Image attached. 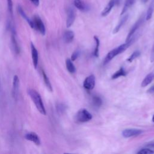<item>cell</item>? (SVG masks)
<instances>
[{
  "label": "cell",
  "instance_id": "cell-1",
  "mask_svg": "<svg viewBox=\"0 0 154 154\" xmlns=\"http://www.w3.org/2000/svg\"><path fill=\"white\" fill-rule=\"evenodd\" d=\"M135 39V37L134 36L131 40H130L128 42H126L125 43L120 45L119 46L116 48L115 49L111 50L110 52H109L108 53V54L106 55V56L105 57L104 60H103V64H106L107 63H108L112 59H113L116 56H117V55L122 53L123 52H124L126 49H127L134 42Z\"/></svg>",
  "mask_w": 154,
  "mask_h": 154
},
{
  "label": "cell",
  "instance_id": "cell-2",
  "mask_svg": "<svg viewBox=\"0 0 154 154\" xmlns=\"http://www.w3.org/2000/svg\"><path fill=\"white\" fill-rule=\"evenodd\" d=\"M27 93L31 99H32V102L35 104V107L37 108V110L43 115H46V109L45 108L43 102L42 101V97L40 94L34 89L32 88H28L27 90Z\"/></svg>",
  "mask_w": 154,
  "mask_h": 154
},
{
  "label": "cell",
  "instance_id": "cell-3",
  "mask_svg": "<svg viewBox=\"0 0 154 154\" xmlns=\"http://www.w3.org/2000/svg\"><path fill=\"white\" fill-rule=\"evenodd\" d=\"M92 119V115L86 109H81L78 111L75 116V119L80 123L90 121Z\"/></svg>",
  "mask_w": 154,
  "mask_h": 154
},
{
  "label": "cell",
  "instance_id": "cell-4",
  "mask_svg": "<svg viewBox=\"0 0 154 154\" xmlns=\"http://www.w3.org/2000/svg\"><path fill=\"white\" fill-rule=\"evenodd\" d=\"M33 28L38 31L42 35H45L46 33V28L45 25L38 16H35L32 19Z\"/></svg>",
  "mask_w": 154,
  "mask_h": 154
},
{
  "label": "cell",
  "instance_id": "cell-5",
  "mask_svg": "<svg viewBox=\"0 0 154 154\" xmlns=\"http://www.w3.org/2000/svg\"><path fill=\"white\" fill-rule=\"evenodd\" d=\"M144 15H143L142 16H141L140 17V19L134 23V25L132 26V27L131 28L130 31L129 32L127 37H126V42H128L130 40H131V38L134 36L135 33L137 32V31L138 29V28L140 27V26L141 25V24L143 23V21H144Z\"/></svg>",
  "mask_w": 154,
  "mask_h": 154
},
{
  "label": "cell",
  "instance_id": "cell-6",
  "mask_svg": "<svg viewBox=\"0 0 154 154\" xmlns=\"http://www.w3.org/2000/svg\"><path fill=\"white\" fill-rule=\"evenodd\" d=\"M143 132L142 130L136 128H128L122 131V135L125 138H130L140 135Z\"/></svg>",
  "mask_w": 154,
  "mask_h": 154
},
{
  "label": "cell",
  "instance_id": "cell-7",
  "mask_svg": "<svg viewBox=\"0 0 154 154\" xmlns=\"http://www.w3.org/2000/svg\"><path fill=\"white\" fill-rule=\"evenodd\" d=\"M95 76L93 75H91L85 79L83 83V86L86 90H91L94 88L95 86Z\"/></svg>",
  "mask_w": 154,
  "mask_h": 154
},
{
  "label": "cell",
  "instance_id": "cell-8",
  "mask_svg": "<svg viewBox=\"0 0 154 154\" xmlns=\"http://www.w3.org/2000/svg\"><path fill=\"white\" fill-rule=\"evenodd\" d=\"M11 49H13V52L16 54H19L20 53V48L19 45L17 43L16 37V32L15 30L13 28H11Z\"/></svg>",
  "mask_w": 154,
  "mask_h": 154
},
{
  "label": "cell",
  "instance_id": "cell-9",
  "mask_svg": "<svg viewBox=\"0 0 154 154\" xmlns=\"http://www.w3.org/2000/svg\"><path fill=\"white\" fill-rule=\"evenodd\" d=\"M75 11L72 7H69L67 10V15L66 20V26L70 27L75 20Z\"/></svg>",
  "mask_w": 154,
  "mask_h": 154
},
{
  "label": "cell",
  "instance_id": "cell-10",
  "mask_svg": "<svg viewBox=\"0 0 154 154\" xmlns=\"http://www.w3.org/2000/svg\"><path fill=\"white\" fill-rule=\"evenodd\" d=\"M19 79L17 75H14L13 79L12 84V96L14 99H16L19 93Z\"/></svg>",
  "mask_w": 154,
  "mask_h": 154
},
{
  "label": "cell",
  "instance_id": "cell-11",
  "mask_svg": "<svg viewBox=\"0 0 154 154\" xmlns=\"http://www.w3.org/2000/svg\"><path fill=\"white\" fill-rule=\"evenodd\" d=\"M25 138L28 141L33 142L36 145L38 146L40 144V138L38 135L34 132H30L25 135Z\"/></svg>",
  "mask_w": 154,
  "mask_h": 154
},
{
  "label": "cell",
  "instance_id": "cell-12",
  "mask_svg": "<svg viewBox=\"0 0 154 154\" xmlns=\"http://www.w3.org/2000/svg\"><path fill=\"white\" fill-rule=\"evenodd\" d=\"M31 57H32V61L34 67L37 69L38 66V54L37 49L35 48L34 45L32 43H31Z\"/></svg>",
  "mask_w": 154,
  "mask_h": 154
},
{
  "label": "cell",
  "instance_id": "cell-13",
  "mask_svg": "<svg viewBox=\"0 0 154 154\" xmlns=\"http://www.w3.org/2000/svg\"><path fill=\"white\" fill-rule=\"evenodd\" d=\"M116 5V1L115 0H110L109 2L107 4V5L105 6L104 9L101 12V16L102 17H105L106 16L111 10H112V7Z\"/></svg>",
  "mask_w": 154,
  "mask_h": 154
},
{
  "label": "cell",
  "instance_id": "cell-14",
  "mask_svg": "<svg viewBox=\"0 0 154 154\" xmlns=\"http://www.w3.org/2000/svg\"><path fill=\"white\" fill-rule=\"evenodd\" d=\"M74 32L71 30L66 31L63 34V40L64 42L66 43H71L74 38Z\"/></svg>",
  "mask_w": 154,
  "mask_h": 154
},
{
  "label": "cell",
  "instance_id": "cell-15",
  "mask_svg": "<svg viewBox=\"0 0 154 154\" xmlns=\"http://www.w3.org/2000/svg\"><path fill=\"white\" fill-rule=\"evenodd\" d=\"M73 2L75 7L82 11H86L88 10V7L87 4L82 0H74Z\"/></svg>",
  "mask_w": 154,
  "mask_h": 154
},
{
  "label": "cell",
  "instance_id": "cell-16",
  "mask_svg": "<svg viewBox=\"0 0 154 154\" xmlns=\"http://www.w3.org/2000/svg\"><path fill=\"white\" fill-rule=\"evenodd\" d=\"M128 16H129L128 14H126L120 20L119 22L118 23V24L116 25V26L115 27V28L113 30V32H112L113 34H116L120 31L121 28L124 25V24L127 21V20L128 19Z\"/></svg>",
  "mask_w": 154,
  "mask_h": 154
},
{
  "label": "cell",
  "instance_id": "cell-17",
  "mask_svg": "<svg viewBox=\"0 0 154 154\" xmlns=\"http://www.w3.org/2000/svg\"><path fill=\"white\" fill-rule=\"evenodd\" d=\"M153 79H154V73L151 72V73H149L148 75H147L146 76V77L143 80L141 84V87H144L147 86L149 84H150L152 82V81L153 80Z\"/></svg>",
  "mask_w": 154,
  "mask_h": 154
},
{
  "label": "cell",
  "instance_id": "cell-18",
  "mask_svg": "<svg viewBox=\"0 0 154 154\" xmlns=\"http://www.w3.org/2000/svg\"><path fill=\"white\" fill-rule=\"evenodd\" d=\"M17 10H18L19 13L20 14V16L28 22V23L29 25V26H30L32 28H33V23H32V21L29 19V18L27 16V15L26 14V13H25V11L23 10V9H22L20 7H18Z\"/></svg>",
  "mask_w": 154,
  "mask_h": 154
},
{
  "label": "cell",
  "instance_id": "cell-19",
  "mask_svg": "<svg viewBox=\"0 0 154 154\" xmlns=\"http://www.w3.org/2000/svg\"><path fill=\"white\" fill-rule=\"evenodd\" d=\"M127 75V72L125 70V69L123 67H121L120 69L117 71H116L111 76V78L114 79H117L120 76H125Z\"/></svg>",
  "mask_w": 154,
  "mask_h": 154
},
{
  "label": "cell",
  "instance_id": "cell-20",
  "mask_svg": "<svg viewBox=\"0 0 154 154\" xmlns=\"http://www.w3.org/2000/svg\"><path fill=\"white\" fill-rule=\"evenodd\" d=\"M66 68L67 69V70L71 73H73L76 72V68L75 65L73 64L72 61L71 60V59L67 58L66 60Z\"/></svg>",
  "mask_w": 154,
  "mask_h": 154
},
{
  "label": "cell",
  "instance_id": "cell-21",
  "mask_svg": "<svg viewBox=\"0 0 154 154\" xmlns=\"http://www.w3.org/2000/svg\"><path fill=\"white\" fill-rule=\"evenodd\" d=\"M153 11H154V0H152L149 5V7L147 11V13H146V19L147 20H149L152 18Z\"/></svg>",
  "mask_w": 154,
  "mask_h": 154
},
{
  "label": "cell",
  "instance_id": "cell-22",
  "mask_svg": "<svg viewBox=\"0 0 154 154\" xmlns=\"http://www.w3.org/2000/svg\"><path fill=\"white\" fill-rule=\"evenodd\" d=\"M42 75H43V80L45 82V84L47 87V88L51 91L52 92L53 91L52 89V84L50 82V80L49 79V78L48 77L47 75L46 74V73L45 72V71L43 70H42Z\"/></svg>",
  "mask_w": 154,
  "mask_h": 154
},
{
  "label": "cell",
  "instance_id": "cell-23",
  "mask_svg": "<svg viewBox=\"0 0 154 154\" xmlns=\"http://www.w3.org/2000/svg\"><path fill=\"white\" fill-rule=\"evenodd\" d=\"M135 1V0H126L125 2V4H124V6H123V9H122V12H121V15L123 14L129 9V8L132 5L134 4Z\"/></svg>",
  "mask_w": 154,
  "mask_h": 154
},
{
  "label": "cell",
  "instance_id": "cell-24",
  "mask_svg": "<svg viewBox=\"0 0 154 154\" xmlns=\"http://www.w3.org/2000/svg\"><path fill=\"white\" fill-rule=\"evenodd\" d=\"M93 105L96 107H100L102 105V100L98 96H94L92 98Z\"/></svg>",
  "mask_w": 154,
  "mask_h": 154
},
{
  "label": "cell",
  "instance_id": "cell-25",
  "mask_svg": "<svg viewBox=\"0 0 154 154\" xmlns=\"http://www.w3.org/2000/svg\"><path fill=\"white\" fill-rule=\"evenodd\" d=\"M94 39L96 42V47L93 51V55L96 57H98L99 52V45H100V40L97 36H94Z\"/></svg>",
  "mask_w": 154,
  "mask_h": 154
},
{
  "label": "cell",
  "instance_id": "cell-26",
  "mask_svg": "<svg viewBox=\"0 0 154 154\" xmlns=\"http://www.w3.org/2000/svg\"><path fill=\"white\" fill-rule=\"evenodd\" d=\"M140 52L138 50H136L134 52H133V53L130 55V57L127 59V61L129 63H131L132 61H133L135 59H136L137 58H138L140 55Z\"/></svg>",
  "mask_w": 154,
  "mask_h": 154
},
{
  "label": "cell",
  "instance_id": "cell-27",
  "mask_svg": "<svg viewBox=\"0 0 154 154\" xmlns=\"http://www.w3.org/2000/svg\"><path fill=\"white\" fill-rule=\"evenodd\" d=\"M66 108H67V106L64 104H63V103H59L57 106V111L60 114H63L66 111Z\"/></svg>",
  "mask_w": 154,
  "mask_h": 154
},
{
  "label": "cell",
  "instance_id": "cell-28",
  "mask_svg": "<svg viewBox=\"0 0 154 154\" xmlns=\"http://www.w3.org/2000/svg\"><path fill=\"white\" fill-rule=\"evenodd\" d=\"M7 7H8V12L11 16L13 17V2L12 0H7Z\"/></svg>",
  "mask_w": 154,
  "mask_h": 154
},
{
  "label": "cell",
  "instance_id": "cell-29",
  "mask_svg": "<svg viewBox=\"0 0 154 154\" xmlns=\"http://www.w3.org/2000/svg\"><path fill=\"white\" fill-rule=\"evenodd\" d=\"M138 153H139V154H153V153H154V151L150 149L144 148V149H142L140 150H139L138 152Z\"/></svg>",
  "mask_w": 154,
  "mask_h": 154
},
{
  "label": "cell",
  "instance_id": "cell-30",
  "mask_svg": "<svg viewBox=\"0 0 154 154\" xmlns=\"http://www.w3.org/2000/svg\"><path fill=\"white\" fill-rule=\"evenodd\" d=\"M79 54H80V51L79 50H78V49H76V50H75L73 52V54H72V56H71V60L73 61H75V60H76L78 58V57H79Z\"/></svg>",
  "mask_w": 154,
  "mask_h": 154
},
{
  "label": "cell",
  "instance_id": "cell-31",
  "mask_svg": "<svg viewBox=\"0 0 154 154\" xmlns=\"http://www.w3.org/2000/svg\"><path fill=\"white\" fill-rule=\"evenodd\" d=\"M150 61L153 62L154 61V43L153 45L152 51H151V54H150Z\"/></svg>",
  "mask_w": 154,
  "mask_h": 154
},
{
  "label": "cell",
  "instance_id": "cell-32",
  "mask_svg": "<svg viewBox=\"0 0 154 154\" xmlns=\"http://www.w3.org/2000/svg\"><path fill=\"white\" fill-rule=\"evenodd\" d=\"M32 3L36 7L38 6L39 5V0H31Z\"/></svg>",
  "mask_w": 154,
  "mask_h": 154
},
{
  "label": "cell",
  "instance_id": "cell-33",
  "mask_svg": "<svg viewBox=\"0 0 154 154\" xmlns=\"http://www.w3.org/2000/svg\"><path fill=\"white\" fill-rule=\"evenodd\" d=\"M147 92L149 93H154V85H153L152 87H150L148 90Z\"/></svg>",
  "mask_w": 154,
  "mask_h": 154
},
{
  "label": "cell",
  "instance_id": "cell-34",
  "mask_svg": "<svg viewBox=\"0 0 154 154\" xmlns=\"http://www.w3.org/2000/svg\"><path fill=\"white\" fill-rule=\"evenodd\" d=\"M141 1L142 2H143V3H146V2H147L148 1V0H141Z\"/></svg>",
  "mask_w": 154,
  "mask_h": 154
},
{
  "label": "cell",
  "instance_id": "cell-35",
  "mask_svg": "<svg viewBox=\"0 0 154 154\" xmlns=\"http://www.w3.org/2000/svg\"><path fill=\"white\" fill-rule=\"evenodd\" d=\"M152 121L154 122V115L153 116V117H152Z\"/></svg>",
  "mask_w": 154,
  "mask_h": 154
}]
</instances>
